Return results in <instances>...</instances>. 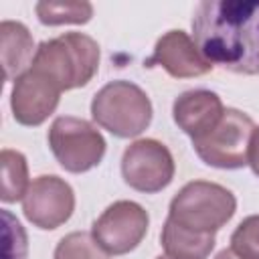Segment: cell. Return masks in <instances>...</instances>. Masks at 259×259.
<instances>
[{"instance_id": "cell-5", "label": "cell", "mask_w": 259, "mask_h": 259, "mask_svg": "<svg viewBox=\"0 0 259 259\" xmlns=\"http://www.w3.org/2000/svg\"><path fill=\"white\" fill-rule=\"evenodd\" d=\"M253 119L239 109H225L221 121L206 136L192 140L196 156L212 168L237 170L249 164Z\"/></svg>"}, {"instance_id": "cell-1", "label": "cell", "mask_w": 259, "mask_h": 259, "mask_svg": "<svg viewBox=\"0 0 259 259\" xmlns=\"http://www.w3.org/2000/svg\"><path fill=\"white\" fill-rule=\"evenodd\" d=\"M192 34L210 65L237 75H259V4L202 0L192 12Z\"/></svg>"}, {"instance_id": "cell-22", "label": "cell", "mask_w": 259, "mask_h": 259, "mask_svg": "<svg viewBox=\"0 0 259 259\" xmlns=\"http://www.w3.org/2000/svg\"><path fill=\"white\" fill-rule=\"evenodd\" d=\"M156 259H172V257H168V255H160V257H156Z\"/></svg>"}, {"instance_id": "cell-13", "label": "cell", "mask_w": 259, "mask_h": 259, "mask_svg": "<svg viewBox=\"0 0 259 259\" xmlns=\"http://www.w3.org/2000/svg\"><path fill=\"white\" fill-rule=\"evenodd\" d=\"M0 40H2V67L4 79L16 81L22 73H26L34 59V42L28 28L22 22L4 20L0 24Z\"/></svg>"}, {"instance_id": "cell-10", "label": "cell", "mask_w": 259, "mask_h": 259, "mask_svg": "<svg viewBox=\"0 0 259 259\" xmlns=\"http://www.w3.org/2000/svg\"><path fill=\"white\" fill-rule=\"evenodd\" d=\"M59 97L61 89L55 83L34 69H28L14 81L10 95L12 115L22 125H40L57 109Z\"/></svg>"}, {"instance_id": "cell-3", "label": "cell", "mask_w": 259, "mask_h": 259, "mask_svg": "<svg viewBox=\"0 0 259 259\" xmlns=\"http://www.w3.org/2000/svg\"><path fill=\"white\" fill-rule=\"evenodd\" d=\"M237 210L235 194L206 180H192L184 184L170 200L168 219L188 231L214 235L225 227Z\"/></svg>"}, {"instance_id": "cell-21", "label": "cell", "mask_w": 259, "mask_h": 259, "mask_svg": "<svg viewBox=\"0 0 259 259\" xmlns=\"http://www.w3.org/2000/svg\"><path fill=\"white\" fill-rule=\"evenodd\" d=\"M214 259H241V257H237V255H235L231 249H223V251H221V253H219Z\"/></svg>"}, {"instance_id": "cell-12", "label": "cell", "mask_w": 259, "mask_h": 259, "mask_svg": "<svg viewBox=\"0 0 259 259\" xmlns=\"http://www.w3.org/2000/svg\"><path fill=\"white\" fill-rule=\"evenodd\" d=\"M225 113L223 101L214 91L208 89H190L180 93L172 105L174 123L188 134L192 140H198L212 132Z\"/></svg>"}, {"instance_id": "cell-11", "label": "cell", "mask_w": 259, "mask_h": 259, "mask_svg": "<svg viewBox=\"0 0 259 259\" xmlns=\"http://www.w3.org/2000/svg\"><path fill=\"white\" fill-rule=\"evenodd\" d=\"M146 65H158L174 79L200 77L212 69V65L200 55L196 42L184 30H168L162 34Z\"/></svg>"}, {"instance_id": "cell-15", "label": "cell", "mask_w": 259, "mask_h": 259, "mask_svg": "<svg viewBox=\"0 0 259 259\" xmlns=\"http://www.w3.org/2000/svg\"><path fill=\"white\" fill-rule=\"evenodd\" d=\"M0 164H2L0 198L4 202L22 200L28 186H30V182H28V164H26L24 154L4 148L0 152Z\"/></svg>"}, {"instance_id": "cell-9", "label": "cell", "mask_w": 259, "mask_h": 259, "mask_svg": "<svg viewBox=\"0 0 259 259\" xmlns=\"http://www.w3.org/2000/svg\"><path fill=\"white\" fill-rule=\"evenodd\" d=\"M75 208V192L63 178L42 174L34 178L22 198L24 217L38 229L53 231L67 223Z\"/></svg>"}, {"instance_id": "cell-18", "label": "cell", "mask_w": 259, "mask_h": 259, "mask_svg": "<svg viewBox=\"0 0 259 259\" xmlns=\"http://www.w3.org/2000/svg\"><path fill=\"white\" fill-rule=\"evenodd\" d=\"M231 251L241 259H259V214H251L239 223L231 235Z\"/></svg>"}, {"instance_id": "cell-4", "label": "cell", "mask_w": 259, "mask_h": 259, "mask_svg": "<svg viewBox=\"0 0 259 259\" xmlns=\"http://www.w3.org/2000/svg\"><path fill=\"white\" fill-rule=\"evenodd\" d=\"M91 115L95 123L109 134L117 138H136L152 121V101L136 83L117 79L95 93Z\"/></svg>"}, {"instance_id": "cell-20", "label": "cell", "mask_w": 259, "mask_h": 259, "mask_svg": "<svg viewBox=\"0 0 259 259\" xmlns=\"http://www.w3.org/2000/svg\"><path fill=\"white\" fill-rule=\"evenodd\" d=\"M249 166L255 176H259V127H255L251 136V146H249Z\"/></svg>"}, {"instance_id": "cell-19", "label": "cell", "mask_w": 259, "mask_h": 259, "mask_svg": "<svg viewBox=\"0 0 259 259\" xmlns=\"http://www.w3.org/2000/svg\"><path fill=\"white\" fill-rule=\"evenodd\" d=\"M2 223H4V231H2L4 259H26L28 257V239H26L22 225L8 210H2Z\"/></svg>"}, {"instance_id": "cell-6", "label": "cell", "mask_w": 259, "mask_h": 259, "mask_svg": "<svg viewBox=\"0 0 259 259\" xmlns=\"http://www.w3.org/2000/svg\"><path fill=\"white\" fill-rule=\"evenodd\" d=\"M49 146L57 162L73 174L95 168L105 154L101 132L87 119L61 115L49 130Z\"/></svg>"}, {"instance_id": "cell-14", "label": "cell", "mask_w": 259, "mask_h": 259, "mask_svg": "<svg viewBox=\"0 0 259 259\" xmlns=\"http://www.w3.org/2000/svg\"><path fill=\"white\" fill-rule=\"evenodd\" d=\"M162 247L172 259H206L214 249V235L188 231L166 219L160 235Z\"/></svg>"}, {"instance_id": "cell-2", "label": "cell", "mask_w": 259, "mask_h": 259, "mask_svg": "<svg viewBox=\"0 0 259 259\" xmlns=\"http://www.w3.org/2000/svg\"><path fill=\"white\" fill-rule=\"evenodd\" d=\"M30 69L45 75L61 91L83 87L99 69V45L83 32H65L36 47Z\"/></svg>"}, {"instance_id": "cell-16", "label": "cell", "mask_w": 259, "mask_h": 259, "mask_svg": "<svg viewBox=\"0 0 259 259\" xmlns=\"http://www.w3.org/2000/svg\"><path fill=\"white\" fill-rule=\"evenodd\" d=\"M36 16L42 24H85L93 16V6L89 2H38L34 6Z\"/></svg>"}, {"instance_id": "cell-17", "label": "cell", "mask_w": 259, "mask_h": 259, "mask_svg": "<svg viewBox=\"0 0 259 259\" xmlns=\"http://www.w3.org/2000/svg\"><path fill=\"white\" fill-rule=\"evenodd\" d=\"M55 259H109V255L97 245L93 235L75 231L59 241Z\"/></svg>"}, {"instance_id": "cell-8", "label": "cell", "mask_w": 259, "mask_h": 259, "mask_svg": "<svg viewBox=\"0 0 259 259\" xmlns=\"http://www.w3.org/2000/svg\"><path fill=\"white\" fill-rule=\"evenodd\" d=\"M121 176L138 192H160L174 178V158L162 142L152 138L138 140L121 156Z\"/></svg>"}, {"instance_id": "cell-7", "label": "cell", "mask_w": 259, "mask_h": 259, "mask_svg": "<svg viewBox=\"0 0 259 259\" xmlns=\"http://www.w3.org/2000/svg\"><path fill=\"white\" fill-rule=\"evenodd\" d=\"M148 225L150 217L142 204L117 200L95 219L91 235L107 255H125L142 243Z\"/></svg>"}]
</instances>
